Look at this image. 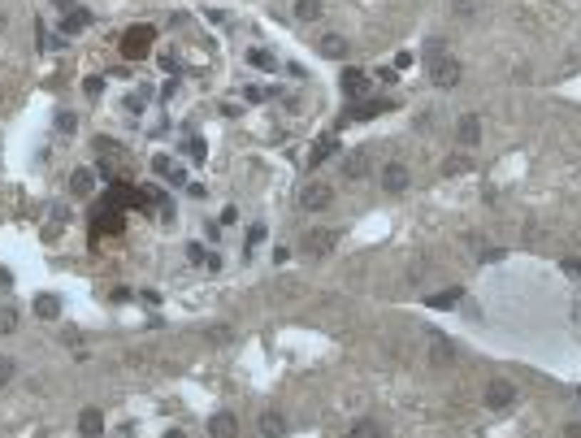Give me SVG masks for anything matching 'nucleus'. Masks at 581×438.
<instances>
[{
	"mask_svg": "<svg viewBox=\"0 0 581 438\" xmlns=\"http://www.w3.org/2000/svg\"><path fill=\"white\" fill-rule=\"evenodd\" d=\"M109 300H113V304H130V287H113Z\"/></svg>",
	"mask_w": 581,
	"mask_h": 438,
	"instance_id": "72a5a7b5",
	"label": "nucleus"
},
{
	"mask_svg": "<svg viewBox=\"0 0 581 438\" xmlns=\"http://www.w3.org/2000/svg\"><path fill=\"white\" fill-rule=\"evenodd\" d=\"M14 356H0V387H9V382H14Z\"/></svg>",
	"mask_w": 581,
	"mask_h": 438,
	"instance_id": "a878e982",
	"label": "nucleus"
},
{
	"mask_svg": "<svg viewBox=\"0 0 581 438\" xmlns=\"http://www.w3.org/2000/svg\"><path fill=\"white\" fill-rule=\"evenodd\" d=\"M256 429H260V438H282V434H287V417H282L278 408H269V412H260Z\"/></svg>",
	"mask_w": 581,
	"mask_h": 438,
	"instance_id": "0eeeda50",
	"label": "nucleus"
},
{
	"mask_svg": "<svg viewBox=\"0 0 581 438\" xmlns=\"http://www.w3.org/2000/svg\"><path fill=\"white\" fill-rule=\"evenodd\" d=\"M451 5H456V14H464V18H468L473 9H478V0H451Z\"/></svg>",
	"mask_w": 581,
	"mask_h": 438,
	"instance_id": "7c9ffc66",
	"label": "nucleus"
},
{
	"mask_svg": "<svg viewBox=\"0 0 581 438\" xmlns=\"http://www.w3.org/2000/svg\"><path fill=\"white\" fill-rule=\"evenodd\" d=\"M0 104H5V91H0Z\"/></svg>",
	"mask_w": 581,
	"mask_h": 438,
	"instance_id": "4c0bfd02",
	"label": "nucleus"
},
{
	"mask_svg": "<svg viewBox=\"0 0 581 438\" xmlns=\"http://www.w3.org/2000/svg\"><path fill=\"white\" fill-rule=\"evenodd\" d=\"M187 260H191V265H208L213 256H208V252H204L200 243H187Z\"/></svg>",
	"mask_w": 581,
	"mask_h": 438,
	"instance_id": "bb28decb",
	"label": "nucleus"
},
{
	"mask_svg": "<svg viewBox=\"0 0 581 438\" xmlns=\"http://www.w3.org/2000/svg\"><path fill=\"white\" fill-rule=\"evenodd\" d=\"M14 287V278H9V269H0V291H9Z\"/></svg>",
	"mask_w": 581,
	"mask_h": 438,
	"instance_id": "f704fd0d",
	"label": "nucleus"
},
{
	"mask_svg": "<svg viewBox=\"0 0 581 438\" xmlns=\"http://www.w3.org/2000/svg\"><path fill=\"white\" fill-rule=\"evenodd\" d=\"M247 61H252L256 70H278V57H274L269 48H252V52H247Z\"/></svg>",
	"mask_w": 581,
	"mask_h": 438,
	"instance_id": "f3484780",
	"label": "nucleus"
},
{
	"mask_svg": "<svg viewBox=\"0 0 581 438\" xmlns=\"http://www.w3.org/2000/svg\"><path fill=\"white\" fill-rule=\"evenodd\" d=\"M430 356H434V365H451V343H447L443 335H434V343H430Z\"/></svg>",
	"mask_w": 581,
	"mask_h": 438,
	"instance_id": "6ab92c4d",
	"label": "nucleus"
},
{
	"mask_svg": "<svg viewBox=\"0 0 581 438\" xmlns=\"http://www.w3.org/2000/svg\"><path fill=\"white\" fill-rule=\"evenodd\" d=\"M91 191H96V170L78 165V170L70 174V195H74V200H83V195H91Z\"/></svg>",
	"mask_w": 581,
	"mask_h": 438,
	"instance_id": "1a4fd4ad",
	"label": "nucleus"
},
{
	"mask_svg": "<svg viewBox=\"0 0 581 438\" xmlns=\"http://www.w3.org/2000/svg\"><path fill=\"white\" fill-rule=\"evenodd\" d=\"M295 18L299 22H317L322 18V0H295Z\"/></svg>",
	"mask_w": 581,
	"mask_h": 438,
	"instance_id": "a211bd4d",
	"label": "nucleus"
},
{
	"mask_svg": "<svg viewBox=\"0 0 581 438\" xmlns=\"http://www.w3.org/2000/svg\"><path fill=\"white\" fill-rule=\"evenodd\" d=\"M148 44H152V26H135V31L122 39V52H126L130 61H139L143 52H148Z\"/></svg>",
	"mask_w": 581,
	"mask_h": 438,
	"instance_id": "7ed1b4c3",
	"label": "nucleus"
},
{
	"mask_svg": "<svg viewBox=\"0 0 581 438\" xmlns=\"http://www.w3.org/2000/svg\"><path fill=\"white\" fill-rule=\"evenodd\" d=\"M317 52H322L326 61H343L347 57V39L343 35H322V39H317Z\"/></svg>",
	"mask_w": 581,
	"mask_h": 438,
	"instance_id": "9d476101",
	"label": "nucleus"
},
{
	"mask_svg": "<svg viewBox=\"0 0 581 438\" xmlns=\"http://www.w3.org/2000/svg\"><path fill=\"white\" fill-rule=\"evenodd\" d=\"M430 78H434L438 87H447V91H451V87H460L464 66H460L456 57H447V52H443V57H434V61H430Z\"/></svg>",
	"mask_w": 581,
	"mask_h": 438,
	"instance_id": "f257e3e1",
	"label": "nucleus"
},
{
	"mask_svg": "<svg viewBox=\"0 0 581 438\" xmlns=\"http://www.w3.org/2000/svg\"><path fill=\"white\" fill-rule=\"evenodd\" d=\"M382 187L391 195H399L408 187V165H399V161H391V165H382Z\"/></svg>",
	"mask_w": 581,
	"mask_h": 438,
	"instance_id": "6e6552de",
	"label": "nucleus"
},
{
	"mask_svg": "<svg viewBox=\"0 0 581 438\" xmlns=\"http://www.w3.org/2000/svg\"><path fill=\"white\" fill-rule=\"evenodd\" d=\"M443 170H447V174H464V170H468V156H451Z\"/></svg>",
	"mask_w": 581,
	"mask_h": 438,
	"instance_id": "c85d7f7f",
	"label": "nucleus"
},
{
	"mask_svg": "<svg viewBox=\"0 0 581 438\" xmlns=\"http://www.w3.org/2000/svg\"><path fill=\"white\" fill-rule=\"evenodd\" d=\"M83 91H87V96H100V91H104V78H87Z\"/></svg>",
	"mask_w": 581,
	"mask_h": 438,
	"instance_id": "2f4dec72",
	"label": "nucleus"
},
{
	"mask_svg": "<svg viewBox=\"0 0 581 438\" xmlns=\"http://www.w3.org/2000/svg\"><path fill=\"white\" fill-rule=\"evenodd\" d=\"M456 135H460V143H464V148H473V143L482 139V122L473 118V113H464V118H460V126H456Z\"/></svg>",
	"mask_w": 581,
	"mask_h": 438,
	"instance_id": "f8f14e48",
	"label": "nucleus"
},
{
	"mask_svg": "<svg viewBox=\"0 0 581 438\" xmlns=\"http://www.w3.org/2000/svg\"><path fill=\"white\" fill-rule=\"evenodd\" d=\"M18 325H22V312L14 304H0V335H18Z\"/></svg>",
	"mask_w": 581,
	"mask_h": 438,
	"instance_id": "dca6fc26",
	"label": "nucleus"
},
{
	"mask_svg": "<svg viewBox=\"0 0 581 438\" xmlns=\"http://www.w3.org/2000/svg\"><path fill=\"white\" fill-rule=\"evenodd\" d=\"M456 300H460V287H451V291H443V295H430L426 304H430V308H451Z\"/></svg>",
	"mask_w": 581,
	"mask_h": 438,
	"instance_id": "b1692460",
	"label": "nucleus"
},
{
	"mask_svg": "<svg viewBox=\"0 0 581 438\" xmlns=\"http://www.w3.org/2000/svg\"><path fill=\"white\" fill-rule=\"evenodd\" d=\"M35 317H39V321H57V317H61V300H57V295H39V300H35Z\"/></svg>",
	"mask_w": 581,
	"mask_h": 438,
	"instance_id": "2eb2a0df",
	"label": "nucleus"
},
{
	"mask_svg": "<svg viewBox=\"0 0 581 438\" xmlns=\"http://www.w3.org/2000/svg\"><path fill=\"white\" fill-rule=\"evenodd\" d=\"M187 152H191L195 161H204V139H187Z\"/></svg>",
	"mask_w": 581,
	"mask_h": 438,
	"instance_id": "473e14b6",
	"label": "nucleus"
},
{
	"mask_svg": "<svg viewBox=\"0 0 581 438\" xmlns=\"http://www.w3.org/2000/svg\"><path fill=\"white\" fill-rule=\"evenodd\" d=\"M330 152H334V139H317V152L308 156V165H322V161H326Z\"/></svg>",
	"mask_w": 581,
	"mask_h": 438,
	"instance_id": "393cba45",
	"label": "nucleus"
},
{
	"mask_svg": "<svg viewBox=\"0 0 581 438\" xmlns=\"http://www.w3.org/2000/svg\"><path fill=\"white\" fill-rule=\"evenodd\" d=\"M564 438H581V425H568V429H564Z\"/></svg>",
	"mask_w": 581,
	"mask_h": 438,
	"instance_id": "c9c22d12",
	"label": "nucleus"
},
{
	"mask_svg": "<svg viewBox=\"0 0 581 438\" xmlns=\"http://www.w3.org/2000/svg\"><path fill=\"white\" fill-rule=\"evenodd\" d=\"M330 187H322V183H312V187H304V195H299V204L308 208V213H322V208H330Z\"/></svg>",
	"mask_w": 581,
	"mask_h": 438,
	"instance_id": "39448f33",
	"label": "nucleus"
},
{
	"mask_svg": "<svg viewBox=\"0 0 581 438\" xmlns=\"http://www.w3.org/2000/svg\"><path fill=\"white\" fill-rule=\"evenodd\" d=\"M152 170H156V174H161V178H170L174 187H182V183H187V174H182V170L174 165V161H170V156H156V161H152Z\"/></svg>",
	"mask_w": 581,
	"mask_h": 438,
	"instance_id": "4468645a",
	"label": "nucleus"
},
{
	"mask_svg": "<svg viewBox=\"0 0 581 438\" xmlns=\"http://www.w3.org/2000/svg\"><path fill=\"white\" fill-rule=\"evenodd\" d=\"M351 438H382V425H378V421H356V425H351Z\"/></svg>",
	"mask_w": 581,
	"mask_h": 438,
	"instance_id": "412c9836",
	"label": "nucleus"
},
{
	"mask_svg": "<svg viewBox=\"0 0 581 438\" xmlns=\"http://www.w3.org/2000/svg\"><path fill=\"white\" fill-rule=\"evenodd\" d=\"M57 131H61V135H74V131H78V113L61 108V113H57Z\"/></svg>",
	"mask_w": 581,
	"mask_h": 438,
	"instance_id": "5701e85b",
	"label": "nucleus"
},
{
	"mask_svg": "<svg viewBox=\"0 0 581 438\" xmlns=\"http://www.w3.org/2000/svg\"><path fill=\"white\" fill-rule=\"evenodd\" d=\"M83 26H87V14H83V9H70V14L61 18V31H66V35H74V31H83Z\"/></svg>",
	"mask_w": 581,
	"mask_h": 438,
	"instance_id": "aec40b11",
	"label": "nucleus"
},
{
	"mask_svg": "<svg viewBox=\"0 0 581 438\" xmlns=\"http://www.w3.org/2000/svg\"><path fill=\"white\" fill-rule=\"evenodd\" d=\"M260 239H265V226H252V230H247V252H252Z\"/></svg>",
	"mask_w": 581,
	"mask_h": 438,
	"instance_id": "c756f323",
	"label": "nucleus"
},
{
	"mask_svg": "<svg viewBox=\"0 0 581 438\" xmlns=\"http://www.w3.org/2000/svg\"><path fill=\"white\" fill-rule=\"evenodd\" d=\"M70 222V204H52V226H66Z\"/></svg>",
	"mask_w": 581,
	"mask_h": 438,
	"instance_id": "cd10ccee",
	"label": "nucleus"
},
{
	"mask_svg": "<svg viewBox=\"0 0 581 438\" xmlns=\"http://www.w3.org/2000/svg\"><path fill=\"white\" fill-rule=\"evenodd\" d=\"M78 434H83V438H100V434H104L100 408H83V412H78Z\"/></svg>",
	"mask_w": 581,
	"mask_h": 438,
	"instance_id": "9b49d317",
	"label": "nucleus"
},
{
	"mask_svg": "<svg viewBox=\"0 0 581 438\" xmlns=\"http://www.w3.org/2000/svg\"><path fill=\"white\" fill-rule=\"evenodd\" d=\"M364 91H369V78H364L360 70H347V74H343V96H347V100H360Z\"/></svg>",
	"mask_w": 581,
	"mask_h": 438,
	"instance_id": "ddd939ff",
	"label": "nucleus"
},
{
	"mask_svg": "<svg viewBox=\"0 0 581 438\" xmlns=\"http://www.w3.org/2000/svg\"><path fill=\"white\" fill-rule=\"evenodd\" d=\"M304 252L308 256H330L334 252V235L330 230H308L304 235Z\"/></svg>",
	"mask_w": 581,
	"mask_h": 438,
	"instance_id": "423d86ee",
	"label": "nucleus"
},
{
	"mask_svg": "<svg viewBox=\"0 0 581 438\" xmlns=\"http://www.w3.org/2000/svg\"><path fill=\"white\" fill-rule=\"evenodd\" d=\"M0 26H5V18H0Z\"/></svg>",
	"mask_w": 581,
	"mask_h": 438,
	"instance_id": "58836bf2",
	"label": "nucleus"
},
{
	"mask_svg": "<svg viewBox=\"0 0 581 438\" xmlns=\"http://www.w3.org/2000/svg\"><path fill=\"white\" fill-rule=\"evenodd\" d=\"M208 438H239V417L235 412H213L208 417Z\"/></svg>",
	"mask_w": 581,
	"mask_h": 438,
	"instance_id": "f03ea898",
	"label": "nucleus"
},
{
	"mask_svg": "<svg viewBox=\"0 0 581 438\" xmlns=\"http://www.w3.org/2000/svg\"><path fill=\"white\" fill-rule=\"evenodd\" d=\"M512 399H516V391H512V382H503V377L486 382V404H490V408H512Z\"/></svg>",
	"mask_w": 581,
	"mask_h": 438,
	"instance_id": "20e7f679",
	"label": "nucleus"
},
{
	"mask_svg": "<svg viewBox=\"0 0 581 438\" xmlns=\"http://www.w3.org/2000/svg\"><path fill=\"white\" fill-rule=\"evenodd\" d=\"M165 438H187V434H182V429H170V434H165Z\"/></svg>",
	"mask_w": 581,
	"mask_h": 438,
	"instance_id": "e433bc0d",
	"label": "nucleus"
},
{
	"mask_svg": "<svg viewBox=\"0 0 581 438\" xmlns=\"http://www.w3.org/2000/svg\"><path fill=\"white\" fill-rule=\"evenodd\" d=\"M343 174H347V178H360V174H369V156H364V152H360V156H351L347 165H343Z\"/></svg>",
	"mask_w": 581,
	"mask_h": 438,
	"instance_id": "4be33fe9",
	"label": "nucleus"
}]
</instances>
